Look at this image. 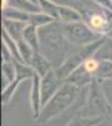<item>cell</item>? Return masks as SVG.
<instances>
[{
    "mask_svg": "<svg viewBox=\"0 0 112 126\" xmlns=\"http://www.w3.org/2000/svg\"><path fill=\"white\" fill-rule=\"evenodd\" d=\"M68 46L70 44L64 38L60 22L39 28V52L52 62L54 68H58L68 57Z\"/></svg>",
    "mask_w": 112,
    "mask_h": 126,
    "instance_id": "obj_1",
    "label": "cell"
},
{
    "mask_svg": "<svg viewBox=\"0 0 112 126\" xmlns=\"http://www.w3.org/2000/svg\"><path fill=\"white\" fill-rule=\"evenodd\" d=\"M81 91H82V88L70 85L68 82H64L60 86V88L53 94V97L42 107L38 117L39 122H47L50 119L66 111L68 107H70L79 96Z\"/></svg>",
    "mask_w": 112,
    "mask_h": 126,
    "instance_id": "obj_2",
    "label": "cell"
},
{
    "mask_svg": "<svg viewBox=\"0 0 112 126\" xmlns=\"http://www.w3.org/2000/svg\"><path fill=\"white\" fill-rule=\"evenodd\" d=\"M111 105L103 92L98 79H93L92 83L88 86V96L87 103L83 109L82 116L84 117H102V115L111 113Z\"/></svg>",
    "mask_w": 112,
    "mask_h": 126,
    "instance_id": "obj_3",
    "label": "cell"
},
{
    "mask_svg": "<svg viewBox=\"0 0 112 126\" xmlns=\"http://www.w3.org/2000/svg\"><path fill=\"white\" fill-rule=\"evenodd\" d=\"M62 29L66 40L70 46L82 48L86 47L93 42L98 40L102 35L97 34L95 30H92L88 24L83 20L81 22H74V23H62Z\"/></svg>",
    "mask_w": 112,
    "mask_h": 126,
    "instance_id": "obj_4",
    "label": "cell"
},
{
    "mask_svg": "<svg viewBox=\"0 0 112 126\" xmlns=\"http://www.w3.org/2000/svg\"><path fill=\"white\" fill-rule=\"evenodd\" d=\"M98 5V4H97ZM83 15V22L88 24V27L95 30L97 34L102 37H108L111 33V15L112 12L98 5L97 9L86 6L83 3V10H79Z\"/></svg>",
    "mask_w": 112,
    "mask_h": 126,
    "instance_id": "obj_5",
    "label": "cell"
},
{
    "mask_svg": "<svg viewBox=\"0 0 112 126\" xmlns=\"http://www.w3.org/2000/svg\"><path fill=\"white\" fill-rule=\"evenodd\" d=\"M64 82L58 77L54 68L52 71H49L45 76L42 77V79H40V90H42V105L43 106L53 97V94L60 88V86Z\"/></svg>",
    "mask_w": 112,
    "mask_h": 126,
    "instance_id": "obj_6",
    "label": "cell"
},
{
    "mask_svg": "<svg viewBox=\"0 0 112 126\" xmlns=\"http://www.w3.org/2000/svg\"><path fill=\"white\" fill-rule=\"evenodd\" d=\"M84 62V58L82 57V54L79 53V50L77 53H73V54H68V57L64 59V62L60 64L58 68H54L58 77L62 79L63 82L72 75V73L79 67L82 66Z\"/></svg>",
    "mask_w": 112,
    "mask_h": 126,
    "instance_id": "obj_7",
    "label": "cell"
},
{
    "mask_svg": "<svg viewBox=\"0 0 112 126\" xmlns=\"http://www.w3.org/2000/svg\"><path fill=\"white\" fill-rule=\"evenodd\" d=\"M93 79H95V76L92 73H89L86 69V67L82 64V66H79L64 82H68L70 85H74L79 88H83V87H88L91 83H92Z\"/></svg>",
    "mask_w": 112,
    "mask_h": 126,
    "instance_id": "obj_8",
    "label": "cell"
},
{
    "mask_svg": "<svg viewBox=\"0 0 112 126\" xmlns=\"http://www.w3.org/2000/svg\"><path fill=\"white\" fill-rule=\"evenodd\" d=\"M40 79L42 77L37 73L32 78V91H30V103H32V110L35 117H39L40 110H42V90H40Z\"/></svg>",
    "mask_w": 112,
    "mask_h": 126,
    "instance_id": "obj_9",
    "label": "cell"
},
{
    "mask_svg": "<svg viewBox=\"0 0 112 126\" xmlns=\"http://www.w3.org/2000/svg\"><path fill=\"white\" fill-rule=\"evenodd\" d=\"M30 66L34 69V72L40 77L45 76L49 71H52L54 68L52 62H50L43 53H40L39 50L34 53V57H33L32 62H30Z\"/></svg>",
    "mask_w": 112,
    "mask_h": 126,
    "instance_id": "obj_10",
    "label": "cell"
},
{
    "mask_svg": "<svg viewBox=\"0 0 112 126\" xmlns=\"http://www.w3.org/2000/svg\"><path fill=\"white\" fill-rule=\"evenodd\" d=\"M83 20V15L79 10L68 4H59V22L60 23H74Z\"/></svg>",
    "mask_w": 112,
    "mask_h": 126,
    "instance_id": "obj_11",
    "label": "cell"
},
{
    "mask_svg": "<svg viewBox=\"0 0 112 126\" xmlns=\"http://www.w3.org/2000/svg\"><path fill=\"white\" fill-rule=\"evenodd\" d=\"M28 23H23V22H16V20H12V19H5L3 18V30L12 37L13 39H15L16 42L23 38V32L25 29Z\"/></svg>",
    "mask_w": 112,
    "mask_h": 126,
    "instance_id": "obj_12",
    "label": "cell"
},
{
    "mask_svg": "<svg viewBox=\"0 0 112 126\" xmlns=\"http://www.w3.org/2000/svg\"><path fill=\"white\" fill-rule=\"evenodd\" d=\"M1 10H3V18L16 20V22H23V23H29L30 14H32V13L24 12V10L16 9V8H12V6H8Z\"/></svg>",
    "mask_w": 112,
    "mask_h": 126,
    "instance_id": "obj_13",
    "label": "cell"
},
{
    "mask_svg": "<svg viewBox=\"0 0 112 126\" xmlns=\"http://www.w3.org/2000/svg\"><path fill=\"white\" fill-rule=\"evenodd\" d=\"M95 78L99 82L112 79V59H99V64L95 72Z\"/></svg>",
    "mask_w": 112,
    "mask_h": 126,
    "instance_id": "obj_14",
    "label": "cell"
},
{
    "mask_svg": "<svg viewBox=\"0 0 112 126\" xmlns=\"http://www.w3.org/2000/svg\"><path fill=\"white\" fill-rule=\"evenodd\" d=\"M23 39L27 42L28 44H30L35 52L39 50V28L27 24L24 32H23Z\"/></svg>",
    "mask_w": 112,
    "mask_h": 126,
    "instance_id": "obj_15",
    "label": "cell"
},
{
    "mask_svg": "<svg viewBox=\"0 0 112 126\" xmlns=\"http://www.w3.org/2000/svg\"><path fill=\"white\" fill-rule=\"evenodd\" d=\"M38 5L43 13L59 22V4L54 0H38Z\"/></svg>",
    "mask_w": 112,
    "mask_h": 126,
    "instance_id": "obj_16",
    "label": "cell"
},
{
    "mask_svg": "<svg viewBox=\"0 0 112 126\" xmlns=\"http://www.w3.org/2000/svg\"><path fill=\"white\" fill-rule=\"evenodd\" d=\"M1 77H3V81H4L3 90L9 85V83L15 81V78H16V68H15L14 61L3 62V64H1Z\"/></svg>",
    "mask_w": 112,
    "mask_h": 126,
    "instance_id": "obj_17",
    "label": "cell"
},
{
    "mask_svg": "<svg viewBox=\"0 0 112 126\" xmlns=\"http://www.w3.org/2000/svg\"><path fill=\"white\" fill-rule=\"evenodd\" d=\"M6 4H8V6L16 8V9L24 10V12H28V13L42 12L39 5L33 3V1H30V0H6Z\"/></svg>",
    "mask_w": 112,
    "mask_h": 126,
    "instance_id": "obj_18",
    "label": "cell"
},
{
    "mask_svg": "<svg viewBox=\"0 0 112 126\" xmlns=\"http://www.w3.org/2000/svg\"><path fill=\"white\" fill-rule=\"evenodd\" d=\"M18 48H19V54H20V58H22V62L30 64V62H32L34 53H35L34 48L30 44H28L23 38L18 40Z\"/></svg>",
    "mask_w": 112,
    "mask_h": 126,
    "instance_id": "obj_19",
    "label": "cell"
},
{
    "mask_svg": "<svg viewBox=\"0 0 112 126\" xmlns=\"http://www.w3.org/2000/svg\"><path fill=\"white\" fill-rule=\"evenodd\" d=\"M56 22V20L52 18L47 15L45 13L43 12H38V13H32L30 14V19H29V23L28 24H32L37 28H42V27H45L50 23Z\"/></svg>",
    "mask_w": 112,
    "mask_h": 126,
    "instance_id": "obj_20",
    "label": "cell"
},
{
    "mask_svg": "<svg viewBox=\"0 0 112 126\" xmlns=\"http://www.w3.org/2000/svg\"><path fill=\"white\" fill-rule=\"evenodd\" d=\"M102 121V117H84L78 116L73 119L67 126H96Z\"/></svg>",
    "mask_w": 112,
    "mask_h": 126,
    "instance_id": "obj_21",
    "label": "cell"
},
{
    "mask_svg": "<svg viewBox=\"0 0 112 126\" xmlns=\"http://www.w3.org/2000/svg\"><path fill=\"white\" fill-rule=\"evenodd\" d=\"M95 57H97L98 59H112V38L107 37L105 44L101 47Z\"/></svg>",
    "mask_w": 112,
    "mask_h": 126,
    "instance_id": "obj_22",
    "label": "cell"
},
{
    "mask_svg": "<svg viewBox=\"0 0 112 126\" xmlns=\"http://www.w3.org/2000/svg\"><path fill=\"white\" fill-rule=\"evenodd\" d=\"M19 81H14V82H12V83H9V85L3 90V92H1V100H3V102L4 103H8L9 101H10V98L13 97V94H14V92L16 91V88H18V86H19Z\"/></svg>",
    "mask_w": 112,
    "mask_h": 126,
    "instance_id": "obj_23",
    "label": "cell"
},
{
    "mask_svg": "<svg viewBox=\"0 0 112 126\" xmlns=\"http://www.w3.org/2000/svg\"><path fill=\"white\" fill-rule=\"evenodd\" d=\"M98 64H99V59L97 57H89V58L84 59V62H83V66L86 67V69L89 73H92L93 76H95V72L98 68Z\"/></svg>",
    "mask_w": 112,
    "mask_h": 126,
    "instance_id": "obj_24",
    "label": "cell"
},
{
    "mask_svg": "<svg viewBox=\"0 0 112 126\" xmlns=\"http://www.w3.org/2000/svg\"><path fill=\"white\" fill-rule=\"evenodd\" d=\"M1 59H3V62H10L14 59L12 52L9 50V48L4 43H1Z\"/></svg>",
    "mask_w": 112,
    "mask_h": 126,
    "instance_id": "obj_25",
    "label": "cell"
},
{
    "mask_svg": "<svg viewBox=\"0 0 112 126\" xmlns=\"http://www.w3.org/2000/svg\"><path fill=\"white\" fill-rule=\"evenodd\" d=\"M30 1H33V3H35V4H38V0H30Z\"/></svg>",
    "mask_w": 112,
    "mask_h": 126,
    "instance_id": "obj_26",
    "label": "cell"
}]
</instances>
